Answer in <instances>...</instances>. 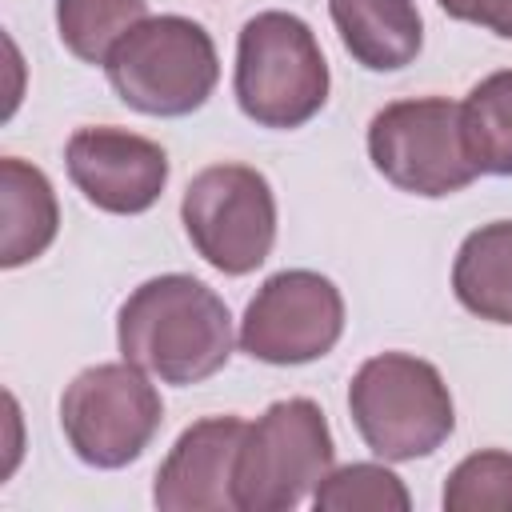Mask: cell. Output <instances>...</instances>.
Masks as SVG:
<instances>
[{
  "label": "cell",
  "instance_id": "cell-19",
  "mask_svg": "<svg viewBox=\"0 0 512 512\" xmlns=\"http://www.w3.org/2000/svg\"><path fill=\"white\" fill-rule=\"evenodd\" d=\"M472 24H480V28L496 32V36L512 40V0H480Z\"/></svg>",
  "mask_w": 512,
  "mask_h": 512
},
{
  "label": "cell",
  "instance_id": "cell-16",
  "mask_svg": "<svg viewBox=\"0 0 512 512\" xmlns=\"http://www.w3.org/2000/svg\"><path fill=\"white\" fill-rule=\"evenodd\" d=\"M148 20V0H56L64 48L84 64H108V52Z\"/></svg>",
  "mask_w": 512,
  "mask_h": 512
},
{
  "label": "cell",
  "instance_id": "cell-8",
  "mask_svg": "<svg viewBox=\"0 0 512 512\" xmlns=\"http://www.w3.org/2000/svg\"><path fill=\"white\" fill-rule=\"evenodd\" d=\"M164 424L160 392L132 360L84 368L60 396L68 448L92 468L132 464Z\"/></svg>",
  "mask_w": 512,
  "mask_h": 512
},
{
  "label": "cell",
  "instance_id": "cell-14",
  "mask_svg": "<svg viewBox=\"0 0 512 512\" xmlns=\"http://www.w3.org/2000/svg\"><path fill=\"white\" fill-rule=\"evenodd\" d=\"M456 300L492 324H512V220L480 224L452 260Z\"/></svg>",
  "mask_w": 512,
  "mask_h": 512
},
{
  "label": "cell",
  "instance_id": "cell-5",
  "mask_svg": "<svg viewBox=\"0 0 512 512\" xmlns=\"http://www.w3.org/2000/svg\"><path fill=\"white\" fill-rule=\"evenodd\" d=\"M332 432L316 400L288 396L248 424L236 460V512H288L332 472Z\"/></svg>",
  "mask_w": 512,
  "mask_h": 512
},
{
  "label": "cell",
  "instance_id": "cell-17",
  "mask_svg": "<svg viewBox=\"0 0 512 512\" xmlns=\"http://www.w3.org/2000/svg\"><path fill=\"white\" fill-rule=\"evenodd\" d=\"M312 504L316 512H408L412 496L384 464H344L316 484Z\"/></svg>",
  "mask_w": 512,
  "mask_h": 512
},
{
  "label": "cell",
  "instance_id": "cell-20",
  "mask_svg": "<svg viewBox=\"0 0 512 512\" xmlns=\"http://www.w3.org/2000/svg\"><path fill=\"white\" fill-rule=\"evenodd\" d=\"M436 4H440L452 20H468V24H472V20H476V4H480V0H436Z\"/></svg>",
  "mask_w": 512,
  "mask_h": 512
},
{
  "label": "cell",
  "instance_id": "cell-18",
  "mask_svg": "<svg viewBox=\"0 0 512 512\" xmlns=\"http://www.w3.org/2000/svg\"><path fill=\"white\" fill-rule=\"evenodd\" d=\"M448 512H512V452L484 448L464 456L444 484Z\"/></svg>",
  "mask_w": 512,
  "mask_h": 512
},
{
  "label": "cell",
  "instance_id": "cell-7",
  "mask_svg": "<svg viewBox=\"0 0 512 512\" xmlns=\"http://www.w3.org/2000/svg\"><path fill=\"white\" fill-rule=\"evenodd\" d=\"M192 248L224 276L256 272L276 244V196L264 172L248 164H212L196 172L180 200Z\"/></svg>",
  "mask_w": 512,
  "mask_h": 512
},
{
  "label": "cell",
  "instance_id": "cell-10",
  "mask_svg": "<svg viewBox=\"0 0 512 512\" xmlns=\"http://www.w3.org/2000/svg\"><path fill=\"white\" fill-rule=\"evenodd\" d=\"M72 184L88 204L112 216L148 212L168 184V156L156 140L116 124L76 128L64 148Z\"/></svg>",
  "mask_w": 512,
  "mask_h": 512
},
{
  "label": "cell",
  "instance_id": "cell-4",
  "mask_svg": "<svg viewBox=\"0 0 512 512\" xmlns=\"http://www.w3.org/2000/svg\"><path fill=\"white\" fill-rule=\"evenodd\" d=\"M104 72L128 108L144 116H188L212 96L220 60L204 24L188 16H148L108 52Z\"/></svg>",
  "mask_w": 512,
  "mask_h": 512
},
{
  "label": "cell",
  "instance_id": "cell-3",
  "mask_svg": "<svg viewBox=\"0 0 512 512\" xmlns=\"http://www.w3.org/2000/svg\"><path fill=\"white\" fill-rule=\"evenodd\" d=\"M236 104L260 128H300L328 100V60L292 12H256L236 40Z\"/></svg>",
  "mask_w": 512,
  "mask_h": 512
},
{
  "label": "cell",
  "instance_id": "cell-15",
  "mask_svg": "<svg viewBox=\"0 0 512 512\" xmlns=\"http://www.w3.org/2000/svg\"><path fill=\"white\" fill-rule=\"evenodd\" d=\"M460 116L476 168L512 176V68L484 76L460 104Z\"/></svg>",
  "mask_w": 512,
  "mask_h": 512
},
{
  "label": "cell",
  "instance_id": "cell-11",
  "mask_svg": "<svg viewBox=\"0 0 512 512\" xmlns=\"http://www.w3.org/2000/svg\"><path fill=\"white\" fill-rule=\"evenodd\" d=\"M244 432L248 424L240 416H208L188 424L156 468L152 504L160 512H232Z\"/></svg>",
  "mask_w": 512,
  "mask_h": 512
},
{
  "label": "cell",
  "instance_id": "cell-13",
  "mask_svg": "<svg viewBox=\"0 0 512 512\" xmlns=\"http://www.w3.org/2000/svg\"><path fill=\"white\" fill-rule=\"evenodd\" d=\"M0 264L20 268L56 240L60 208L48 176L20 156L0 160Z\"/></svg>",
  "mask_w": 512,
  "mask_h": 512
},
{
  "label": "cell",
  "instance_id": "cell-1",
  "mask_svg": "<svg viewBox=\"0 0 512 512\" xmlns=\"http://www.w3.org/2000/svg\"><path fill=\"white\" fill-rule=\"evenodd\" d=\"M120 356L160 384H200L232 356L228 304L196 276L168 272L144 280L116 316Z\"/></svg>",
  "mask_w": 512,
  "mask_h": 512
},
{
  "label": "cell",
  "instance_id": "cell-2",
  "mask_svg": "<svg viewBox=\"0 0 512 512\" xmlns=\"http://www.w3.org/2000/svg\"><path fill=\"white\" fill-rule=\"evenodd\" d=\"M348 412L360 440L380 460L428 456L456 424L440 368L408 352H380L364 360L348 384Z\"/></svg>",
  "mask_w": 512,
  "mask_h": 512
},
{
  "label": "cell",
  "instance_id": "cell-9",
  "mask_svg": "<svg viewBox=\"0 0 512 512\" xmlns=\"http://www.w3.org/2000/svg\"><path fill=\"white\" fill-rule=\"evenodd\" d=\"M344 332L340 288L312 268H284L268 276L244 308L240 348L264 364H308L336 348Z\"/></svg>",
  "mask_w": 512,
  "mask_h": 512
},
{
  "label": "cell",
  "instance_id": "cell-12",
  "mask_svg": "<svg viewBox=\"0 0 512 512\" xmlns=\"http://www.w3.org/2000/svg\"><path fill=\"white\" fill-rule=\"evenodd\" d=\"M328 12L340 44L368 72H396L424 44L416 0H328Z\"/></svg>",
  "mask_w": 512,
  "mask_h": 512
},
{
  "label": "cell",
  "instance_id": "cell-6",
  "mask_svg": "<svg viewBox=\"0 0 512 512\" xmlns=\"http://www.w3.org/2000/svg\"><path fill=\"white\" fill-rule=\"evenodd\" d=\"M368 156L392 188L428 200L452 196L480 176L464 140L460 104L448 96L384 104L368 124Z\"/></svg>",
  "mask_w": 512,
  "mask_h": 512
}]
</instances>
